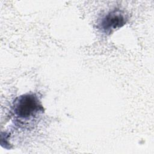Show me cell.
<instances>
[{
  "instance_id": "7a4b0ae2",
  "label": "cell",
  "mask_w": 154,
  "mask_h": 154,
  "mask_svg": "<svg viewBox=\"0 0 154 154\" xmlns=\"http://www.w3.org/2000/svg\"><path fill=\"white\" fill-rule=\"evenodd\" d=\"M126 22V18L122 12L113 10L102 18L99 25L102 31L110 33L112 31L123 26Z\"/></svg>"
},
{
  "instance_id": "6da1fadb",
  "label": "cell",
  "mask_w": 154,
  "mask_h": 154,
  "mask_svg": "<svg viewBox=\"0 0 154 154\" xmlns=\"http://www.w3.org/2000/svg\"><path fill=\"white\" fill-rule=\"evenodd\" d=\"M43 111V108L38 97L34 94L20 96L14 101L13 111L20 119H28Z\"/></svg>"
}]
</instances>
